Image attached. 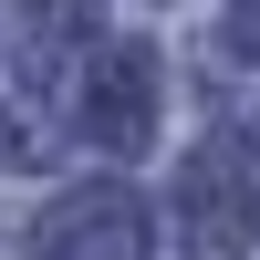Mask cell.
Wrapping results in <instances>:
<instances>
[{
	"label": "cell",
	"mask_w": 260,
	"mask_h": 260,
	"mask_svg": "<svg viewBox=\"0 0 260 260\" xmlns=\"http://www.w3.org/2000/svg\"><path fill=\"white\" fill-rule=\"evenodd\" d=\"M156 52L146 42H104L94 73H83V146H104V156H146L156 146Z\"/></svg>",
	"instance_id": "cell-2"
},
{
	"label": "cell",
	"mask_w": 260,
	"mask_h": 260,
	"mask_svg": "<svg viewBox=\"0 0 260 260\" xmlns=\"http://www.w3.org/2000/svg\"><path fill=\"white\" fill-rule=\"evenodd\" d=\"M229 52L260 62V0H229Z\"/></svg>",
	"instance_id": "cell-5"
},
{
	"label": "cell",
	"mask_w": 260,
	"mask_h": 260,
	"mask_svg": "<svg viewBox=\"0 0 260 260\" xmlns=\"http://www.w3.org/2000/svg\"><path fill=\"white\" fill-rule=\"evenodd\" d=\"M31 260H146L136 187H73L31 219Z\"/></svg>",
	"instance_id": "cell-3"
},
{
	"label": "cell",
	"mask_w": 260,
	"mask_h": 260,
	"mask_svg": "<svg viewBox=\"0 0 260 260\" xmlns=\"http://www.w3.org/2000/svg\"><path fill=\"white\" fill-rule=\"evenodd\" d=\"M11 156H31V146H21V125H11V115H0V167H11Z\"/></svg>",
	"instance_id": "cell-6"
},
{
	"label": "cell",
	"mask_w": 260,
	"mask_h": 260,
	"mask_svg": "<svg viewBox=\"0 0 260 260\" xmlns=\"http://www.w3.org/2000/svg\"><path fill=\"white\" fill-rule=\"evenodd\" d=\"M94 31H104L94 0H11V73L31 83V94H52V83L94 52Z\"/></svg>",
	"instance_id": "cell-4"
},
{
	"label": "cell",
	"mask_w": 260,
	"mask_h": 260,
	"mask_svg": "<svg viewBox=\"0 0 260 260\" xmlns=\"http://www.w3.org/2000/svg\"><path fill=\"white\" fill-rule=\"evenodd\" d=\"M177 240L198 260H240L260 240V146L250 136H208L177 167Z\"/></svg>",
	"instance_id": "cell-1"
}]
</instances>
